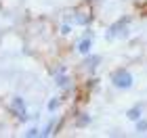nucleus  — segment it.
Wrapping results in <instances>:
<instances>
[{"instance_id":"obj_8","label":"nucleus","mask_w":147,"mask_h":138,"mask_svg":"<svg viewBox=\"0 0 147 138\" xmlns=\"http://www.w3.org/2000/svg\"><path fill=\"white\" fill-rule=\"evenodd\" d=\"M126 115H128V119H130V121L141 119V115H143V107H141V105H135V107H130L128 111H126Z\"/></svg>"},{"instance_id":"obj_1","label":"nucleus","mask_w":147,"mask_h":138,"mask_svg":"<svg viewBox=\"0 0 147 138\" xmlns=\"http://www.w3.org/2000/svg\"><path fill=\"white\" fill-rule=\"evenodd\" d=\"M109 82H111V86L118 88V90H130L132 84H135V77H132V73H130L128 69L118 67L116 71H111Z\"/></svg>"},{"instance_id":"obj_12","label":"nucleus","mask_w":147,"mask_h":138,"mask_svg":"<svg viewBox=\"0 0 147 138\" xmlns=\"http://www.w3.org/2000/svg\"><path fill=\"white\" fill-rule=\"evenodd\" d=\"M135 123H137V132H147V119L141 117V119H137Z\"/></svg>"},{"instance_id":"obj_10","label":"nucleus","mask_w":147,"mask_h":138,"mask_svg":"<svg viewBox=\"0 0 147 138\" xmlns=\"http://www.w3.org/2000/svg\"><path fill=\"white\" fill-rule=\"evenodd\" d=\"M53 134H55V121H49L42 130H40V136H53Z\"/></svg>"},{"instance_id":"obj_4","label":"nucleus","mask_w":147,"mask_h":138,"mask_svg":"<svg viewBox=\"0 0 147 138\" xmlns=\"http://www.w3.org/2000/svg\"><path fill=\"white\" fill-rule=\"evenodd\" d=\"M92 38H95V34H92L90 29H84L82 40H80L78 46H76V50L80 52V55H88V52H90V48H92Z\"/></svg>"},{"instance_id":"obj_14","label":"nucleus","mask_w":147,"mask_h":138,"mask_svg":"<svg viewBox=\"0 0 147 138\" xmlns=\"http://www.w3.org/2000/svg\"><path fill=\"white\" fill-rule=\"evenodd\" d=\"M25 136L28 138H36V136H40V130L38 128H30L28 132H25Z\"/></svg>"},{"instance_id":"obj_11","label":"nucleus","mask_w":147,"mask_h":138,"mask_svg":"<svg viewBox=\"0 0 147 138\" xmlns=\"http://www.w3.org/2000/svg\"><path fill=\"white\" fill-rule=\"evenodd\" d=\"M59 105H61V98H59V96L51 98V101H49V111H51V113H55V111L59 109Z\"/></svg>"},{"instance_id":"obj_7","label":"nucleus","mask_w":147,"mask_h":138,"mask_svg":"<svg viewBox=\"0 0 147 138\" xmlns=\"http://www.w3.org/2000/svg\"><path fill=\"white\" fill-rule=\"evenodd\" d=\"M101 61H103V57H101V55H90V52H88L82 65H84V69H88L90 73H92V71L99 67V63H101Z\"/></svg>"},{"instance_id":"obj_2","label":"nucleus","mask_w":147,"mask_h":138,"mask_svg":"<svg viewBox=\"0 0 147 138\" xmlns=\"http://www.w3.org/2000/svg\"><path fill=\"white\" fill-rule=\"evenodd\" d=\"M132 19L126 15V17H120L118 21H113L107 31H105V40H116V38H126L128 36V25H130Z\"/></svg>"},{"instance_id":"obj_3","label":"nucleus","mask_w":147,"mask_h":138,"mask_svg":"<svg viewBox=\"0 0 147 138\" xmlns=\"http://www.w3.org/2000/svg\"><path fill=\"white\" fill-rule=\"evenodd\" d=\"M9 111L13 115L17 117L19 121H30V113H28V109H25V101L21 96H13L11 98V103H9Z\"/></svg>"},{"instance_id":"obj_13","label":"nucleus","mask_w":147,"mask_h":138,"mask_svg":"<svg viewBox=\"0 0 147 138\" xmlns=\"http://www.w3.org/2000/svg\"><path fill=\"white\" fill-rule=\"evenodd\" d=\"M71 34V23H63L61 25V36H69Z\"/></svg>"},{"instance_id":"obj_9","label":"nucleus","mask_w":147,"mask_h":138,"mask_svg":"<svg viewBox=\"0 0 147 138\" xmlns=\"http://www.w3.org/2000/svg\"><path fill=\"white\" fill-rule=\"evenodd\" d=\"M90 121H92V117H90L88 113H80V115L76 117V128H86Z\"/></svg>"},{"instance_id":"obj_6","label":"nucleus","mask_w":147,"mask_h":138,"mask_svg":"<svg viewBox=\"0 0 147 138\" xmlns=\"http://www.w3.org/2000/svg\"><path fill=\"white\" fill-rule=\"evenodd\" d=\"M92 13H82V11H74V23L76 25H82V27H88V25L92 23Z\"/></svg>"},{"instance_id":"obj_5","label":"nucleus","mask_w":147,"mask_h":138,"mask_svg":"<svg viewBox=\"0 0 147 138\" xmlns=\"http://www.w3.org/2000/svg\"><path fill=\"white\" fill-rule=\"evenodd\" d=\"M69 82H71V77L67 73V67L59 65V67L55 69V84L59 88H69Z\"/></svg>"}]
</instances>
